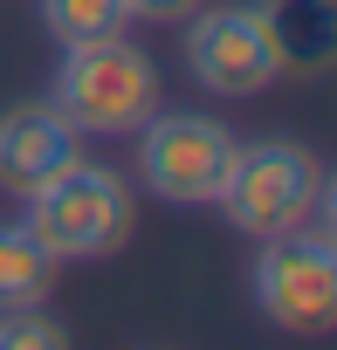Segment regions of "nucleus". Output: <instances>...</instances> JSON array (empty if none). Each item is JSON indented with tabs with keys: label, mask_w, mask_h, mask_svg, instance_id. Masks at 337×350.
<instances>
[{
	"label": "nucleus",
	"mask_w": 337,
	"mask_h": 350,
	"mask_svg": "<svg viewBox=\"0 0 337 350\" xmlns=\"http://www.w3.org/2000/svg\"><path fill=\"white\" fill-rule=\"evenodd\" d=\"M55 110L83 131V137H124L158 110V69L145 49H131L124 35L110 42H83L62 55L55 76Z\"/></svg>",
	"instance_id": "obj_1"
},
{
	"label": "nucleus",
	"mask_w": 337,
	"mask_h": 350,
	"mask_svg": "<svg viewBox=\"0 0 337 350\" xmlns=\"http://www.w3.org/2000/svg\"><path fill=\"white\" fill-rule=\"evenodd\" d=\"M28 234L55 261H97L131 241V186L110 165L76 158L69 172H55L49 186L28 193Z\"/></svg>",
	"instance_id": "obj_2"
},
{
	"label": "nucleus",
	"mask_w": 337,
	"mask_h": 350,
	"mask_svg": "<svg viewBox=\"0 0 337 350\" xmlns=\"http://www.w3.org/2000/svg\"><path fill=\"white\" fill-rule=\"evenodd\" d=\"M214 206H227V220L241 234H262V241L289 234V227H303L323 206V165H316L310 144H289V137L241 144Z\"/></svg>",
	"instance_id": "obj_3"
},
{
	"label": "nucleus",
	"mask_w": 337,
	"mask_h": 350,
	"mask_svg": "<svg viewBox=\"0 0 337 350\" xmlns=\"http://www.w3.org/2000/svg\"><path fill=\"white\" fill-rule=\"evenodd\" d=\"M234 131L193 110H151L138 124V179L145 193H158L165 206H214L234 165Z\"/></svg>",
	"instance_id": "obj_4"
},
{
	"label": "nucleus",
	"mask_w": 337,
	"mask_h": 350,
	"mask_svg": "<svg viewBox=\"0 0 337 350\" xmlns=\"http://www.w3.org/2000/svg\"><path fill=\"white\" fill-rule=\"evenodd\" d=\"M255 302L275 329L316 336L337 316V247L330 234H316L310 220L289 234H269L262 261H255Z\"/></svg>",
	"instance_id": "obj_5"
},
{
	"label": "nucleus",
	"mask_w": 337,
	"mask_h": 350,
	"mask_svg": "<svg viewBox=\"0 0 337 350\" xmlns=\"http://www.w3.org/2000/svg\"><path fill=\"white\" fill-rule=\"evenodd\" d=\"M186 69L214 96H262L282 76V49L269 28V8H193L186 14Z\"/></svg>",
	"instance_id": "obj_6"
},
{
	"label": "nucleus",
	"mask_w": 337,
	"mask_h": 350,
	"mask_svg": "<svg viewBox=\"0 0 337 350\" xmlns=\"http://www.w3.org/2000/svg\"><path fill=\"white\" fill-rule=\"evenodd\" d=\"M76 158H83V131L55 103H21V110L0 117V186H8L14 200L49 186L55 172H69Z\"/></svg>",
	"instance_id": "obj_7"
},
{
	"label": "nucleus",
	"mask_w": 337,
	"mask_h": 350,
	"mask_svg": "<svg viewBox=\"0 0 337 350\" xmlns=\"http://www.w3.org/2000/svg\"><path fill=\"white\" fill-rule=\"evenodd\" d=\"M49 282H55V254L28 234V220H21V227H0V309L42 302Z\"/></svg>",
	"instance_id": "obj_8"
},
{
	"label": "nucleus",
	"mask_w": 337,
	"mask_h": 350,
	"mask_svg": "<svg viewBox=\"0 0 337 350\" xmlns=\"http://www.w3.org/2000/svg\"><path fill=\"white\" fill-rule=\"evenodd\" d=\"M269 28H275L282 69H323V55H330V14H323V0H275Z\"/></svg>",
	"instance_id": "obj_9"
},
{
	"label": "nucleus",
	"mask_w": 337,
	"mask_h": 350,
	"mask_svg": "<svg viewBox=\"0 0 337 350\" xmlns=\"http://www.w3.org/2000/svg\"><path fill=\"white\" fill-rule=\"evenodd\" d=\"M42 28L62 42V49H83V42H110L131 28L124 0H42Z\"/></svg>",
	"instance_id": "obj_10"
},
{
	"label": "nucleus",
	"mask_w": 337,
	"mask_h": 350,
	"mask_svg": "<svg viewBox=\"0 0 337 350\" xmlns=\"http://www.w3.org/2000/svg\"><path fill=\"white\" fill-rule=\"evenodd\" d=\"M69 329L55 316H42L35 302L28 309H0V350H62Z\"/></svg>",
	"instance_id": "obj_11"
},
{
	"label": "nucleus",
	"mask_w": 337,
	"mask_h": 350,
	"mask_svg": "<svg viewBox=\"0 0 337 350\" xmlns=\"http://www.w3.org/2000/svg\"><path fill=\"white\" fill-rule=\"evenodd\" d=\"M193 8H200V0H124L131 21H186Z\"/></svg>",
	"instance_id": "obj_12"
}]
</instances>
